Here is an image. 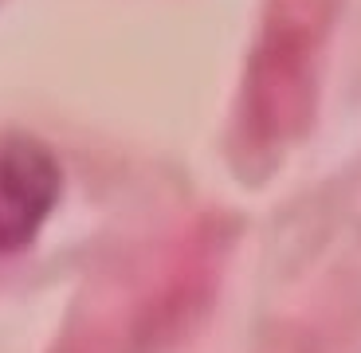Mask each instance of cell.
Returning a JSON list of instances; mask_svg holds the SVG:
<instances>
[{"mask_svg": "<svg viewBox=\"0 0 361 353\" xmlns=\"http://www.w3.org/2000/svg\"><path fill=\"white\" fill-rule=\"evenodd\" d=\"M59 192L55 157L32 137H8L0 145V252L24 247Z\"/></svg>", "mask_w": 361, "mask_h": 353, "instance_id": "6da1fadb", "label": "cell"}]
</instances>
